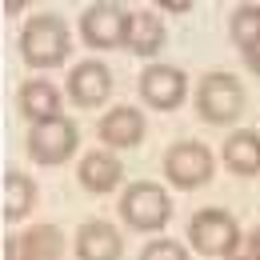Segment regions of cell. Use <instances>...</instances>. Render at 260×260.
Returning <instances> with one entry per match:
<instances>
[{
    "mask_svg": "<svg viewBox=\"0 0 260 260\" xmlns=\"http://www.w3.org/2000/svg\"><path fill=\"white\" fill-rule=\"evenodd\" d=\"M164 36L168 32H164V20L156 12H128V32H124V48L128 52L152 60L164 48Z\"/></svg>",
    "mask_w": 260,
    "mask_h": 260,
    "instance_id": "cell-15",
    "label": "cell"
},
{
    "mask_svg": "<svg viewBox=\"0 0 260 260\" xmlns=\"http://www.w3.org/2000/svg\"><path fill=\"white\" fill-rule=\"evenodd\" d=\"M36 204V184L28 172L12 168L4 172V224H20Z\"/></svg>",
    "mask_w": 260,
    "mask_h": 260,
    "instance_id": "cell-17",
    "label": "cell"
},
{
    "mask_svg": "<svg viewBox=\"0 0 260 260\" xmlns=\"http://www.w3.org/2000/svg\"><path fill=\"white\" fill-rule=\"evenodd\" d=\"M140 260H188V248H184L180 240H168V236H156V240H148V244H144Z\"/></svg>",
    "mask_w": 260,
    "mask_h": 260,
    "instance_id": "cell-19",
    "label": "cell"
},
{
    "mask_svg": "<svg viewBox=\"0 0 260 260\" xmlns=\"http://www.w3.org/2000/svg\"><path fill=\"white\" fill-rule=\"evenodd\" d=\"M24 148H28V156L36 164H44V168H56V164H64L76 148H80V128L72 124V120H44V124H32L28 132V140H24Z\"/></svg>",
    "mask_w": 260,
    "mask_h": 260,
    "instance_id": "cell-6",
    "label": "cell"
},
{
    "mask_svg": "<svg viewBox=\"0 0 260 260\" xmlns=\"http://www.w3.org/2000/svg\"><path fill=\"white\" fill-rule=\"evenodd\" d=\"M20 8H24V0H4V12H8V16H16Z\"/></svg>",
    "mask_w": 260,
    "mask_h": 260,
    "instance_id": "cell-23",
    "label": "cell"
},
{
    "mask_svg": "<svg viewBox=\"0 0 260 260\" xmlns=\"http://www.w3.org/2000/svg\"><path fill=\"white\" fill-rule=\"evenodd\" d=\"M16 104H20V116L32 120V124H44V120H60L64 116V100H60V88L44 76L36 80H24L20 92H16Z\"/></svg>",
    "mask_w": 260,
    "mask_h": 260,
    "instance_id": "cell-11",
    "label": "cell"
},
{
    "mask_svg": "<svg viewBox=\"0 0 260 260\" xmlns=\"http://www.w3.org/2000/svg\"><path fill=\"white\" fill-rule=\"evenodd\" d=\"M244 248H248V252L260 260V228H252V236H248V244H244Z\"/></svg>",
    "mask_w": 260,
    "mask_h": 260,
    "instance_id": "cell-22",
    "label": "cell"
},
{
    "mask_svg": "<svg viewBox=\"0 0 260 260\" xmlns=\"http://www.w3.org/2000/svg\"><path fill=\"white\" fill-rule=\"evenodd\" d=\"M188 244L200 256H232L240 252V224L224 208H200L188 220Z\"/></svg>",
    "mask_w": 260,
    "mask_h": 260,
    "instance_id": "cell-4",
    "label": "cell"
},
{
    "mask_svg": "<svg viewBox=\"0 0 260 260\" xmlns=\"http://www.w3.org/2000/svg\"><path fill=\"white\" fill-rule=\"evenodd\" d=\"M196 116L208 124H232L244 112V84L232 72H204L196 84Z\"/></svg>",
    "mask_w": 260,
    "mask_h": 260,
    "instance_id": "cell-2",
    "label": "cell"
},
{
    "mask_svg": "<svg viewBox=\"0 0 260 260\" xmlns=\"http://www.w3.org/2000/svg\"><path fill=\"white\" fill-rule=\"evenodd\" d=\"M120 216L136 232H160L168 224V216H172L168 188L156 184V180H136V184H128L124 196H120Z\"/></svg>",
    "mask_w": 260,
    "mask_h": 260,
    "instance_id": "cell-3",
    "label": "cell"
},
{
    "mask_svg": "<svg viewBox=\"0 0 260 260\" xmlns=\"http://www.w3.org/2000/svg\"><path fill=\"white\" fill-rule=\"evenodd\" d=\"M128 32V12L120 4H92L80 12V36L88 48L108 52V48H120Z\"/></svg>",
    "mask_w": 260,
    "mask_h": 260,
    "instance_id": "cell-7",
    "label": "cell"
},
{
    "mask_svg": "<svg viewBox=\"0 0 260 260\" xmlns=\"http://www.w3.org/2000/svg\"><path fill=\"white\" fill-rule=\"evenodd\" d=\"M228 32L240 44V52H248L252 44H260V4H240L228 20Z\"/></svg>",
    "mask_w": 260,
    "mask_h": 260,
    "instance_id": "cell-18",
    "label": "cell"
},
{
    "mask_svg": "<svg viewBox=\"0 0 260 260\" xmlns=\"http://www.w3.org/2000/svg\"><path fill=\"white\" fill-rule=\"evenodd\" d=\"M64 256V232L56 224L20 228L4 240V260H60Z\"/></svg>",
    "mask_w": 260,
    "mask_h": 260,
    "instance_id": "cell-9",
    "label": "cell"
},
{
    "mask_svg": "<svg viewBox=\"0 0 260 260\" xmlns=\"http://www.w3.org/2000/svg\"><path fill=\"white\" fill-rule=\"evenodd\" d=\"M100 140L108 148H136L144 140V116L132 108V104H116L104 112L100 120Z\"/></svg>",
    "mask_w": 260,
    "mask_h": 260,
    "instance_id": "cell-14",
    "label": "cell"
},
{
    "mask_svg": "<svg viewBox=\"0 0 260 260\" xmlns=\"http://www.w3.org/2000/svg\"><path fill=\"white\" fill-rule=\"evenodd\" d=\"M188 96V76L184 68L176 64H148L140 72V100L160 108V112H172L180 100Z\"/></svg>",
    "mask_w": 260,
    "mask_h": 260,
    "instance_id": "cell-8",
    "label": "cell"
},
{
    "mask_svg": "<svg viewBox=\"0 0 260 260\" xmlns=\"http://www.w3.org/2000/svg\"><path fill=\"white\" fill-rule=\"evenodd\" d=\"M72 36H68L64 16L56 12H36L32 20L20 28V56L28 68H56L68 60Z\"/></svg>",
    "mask_w": 260,
    "mask_h": 260,
    "instance_id": "cell-1",
    "label": "cell"
},
{
    "mask_svg": "<svg viewBox=\"0 0 260 260\" xmlns=\"http://www.w3.org/2000/svg\"><path fill=\"white\" fill-rule=\"evenodd\" d=\"M112 92V72L100 60H80L68 68V96L80 108H100Z\"/></svg>",
    "mask_w": 260,
    "mask_h": 260,
    "instance_id": "cell-10",
    "label": "cell"
},
{
    "mask_svg": "<svg viewBox=\"0 0 260 260\" xmlns=\"http://www.w3.org/2000/svg\"><path fill=\"white\" fill-rule=\"evenodd\" d=\"M220 156H224V164L236 176H256L260 172V132H252V128L232 132L224 140V148H220Z\"/></svg>",
    "mask_w": 260,
    "mask_h": 260,
    "instance_id": "cell-16",
    "label": "cell"
},
{
    "mask_svg": "<svg viewBox=\"0 0 260 260\" xmlns=\"http://www.w3.org/2000/svg\"><path fill=\"white\" fill-rule=\"evenodd\" d=\"M76 260H124V236L108 220H84L76 228Z\"/></svg>",
    "mask_w": 260,
    "mask_h": 260,
    "instance_id": "cell-12",
    "label": "cell"
},
{
    "mask_svg": "<svg viewBox=\"0 0 260 260\" xmlns=\"http://www.w3.org/2000/svg\"><path fill=\"white\" fill-rule=\"evenodd\" d=\"M244 64H248V68H252V72L260 76V44H252V48L244 52Z\"/></svg>",
    "mask_w": 260,
    "mask_h": 260,
    "instance_id": "cell-20",
    "label": "cell"
},
{
    "mask_svg": "<svg viewBox=\"0 0 260 260\" xmlns=\"http://www.w3.org/2000/svg\"><path fill=\"white\" fill-rule=\"evenodd\" d=\"M76 176H80V188H88L96 196H108L124 184V164L116 160L112 152L96 148V152H88L84 160L76 164Z\"/></svg>",
    "mask_w": 260,
    "mask_h": 260,
    "instance_id": "cell-13",
    "label": "cell"
},
{
    "mask_svg": "<svg viewBox=\"0 0 260 260\" xmlns=\"http://www.w3.org/2000/svg\"><path fill=\"white\" fill-rule=\"evenodd\" d=\"M160 168H164V176H168V184H176V188H200V184L212 180L216 160H212V152L200 140H176L164 152Z\"/></svg>",
    "mask_w": 260,
    "mask_h": 260,
    "instance_id": "cell-5",
    "label": "cell"
},
{
    "mask_svg": "<svg viewBox=\"0 0 260 260\" xmlns=\"http://www.w3.org/2000/svg\"><path fill=\"white\" fill-rule=\"evenodd\" d=\"M228 260H256V256H252V252L244 248V252H232V256H228Z\"/></svg>",
    "mask_w": 260,
    "mask_h": 260,
    "instance_id": "cell-24",
    "label": "cell"
},
{
    "mask_svg": "<svg viewBox=\"0 0 260 260\" xmlns=\"http://www.w3.org/2000/svg\"><path fill=\"white\" fill-rule=\"evenodd\" d=\"M160 8H168V12H188L192 0H160Z\"/></svg>",
    "mask_w": 260,
    "mask_h": 260,
    "instance_id": "cell-21",
    "label": "cell"
}]
</instances>
